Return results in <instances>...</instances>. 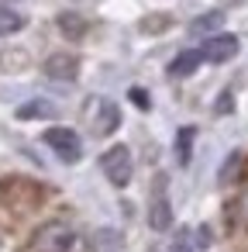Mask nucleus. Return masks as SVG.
<instances>
[{"label":"nucleus","mask_w":248,"mask_h":252,"mask_svg":"<svg viewBox=\"0 0 248 252\" xmlns=\"http://www.w3.org/2000/svg\"><path fill=\"white\" fill-rule=\"evenodd\" d=\"M220 25H224V14H220V11H210V14L196 18V21L190 25V32H193V35H203V32H217Z\"/></svg>","instance_id":"12"},{"label":"nucleus","mask_w":248,"mask_h":252,"mask_svg":"<svg viewBox=\"0 0 248 252\" xmlns=\"http://www.w3.org/2000/svg\"><path fill=\"white\" fill-rule=\"evenodd\" d=\"M100 169H104V176H107L114 187H128V183H131V173H135L131 149H128V145H110V149L100 156Z\"/></svg>","instance_id":"1"},{"label":"nucleus","mask_w":248,"mask_h":252,"mask_svg":"<svg viewBox=\"0 0 248 252\" xmlns=\"http://www.w3.org/2000/svg\"><path fill=\"white\" fill-rule=\"evenodd\" d=\"M231 111H234V94H231V90H224V94L217 97V104H214V114H220V118H224V114H231Z\"/></svg>","instance_id":"15"},{"label":"nucleus","mask_w":248,"mask_h":252,"mask_svg":"<svg viewBox=\"0 0 248 252\" xmlns=\"http://www.w3.org/2000/svg\"><path fill=\"white\" fill-rule=\"evenodd\" d=\"M238 169H241V152H231L227 159H224V166H220V183H231V180H238Z\"/></svg>","instance_id":"14"},{"label":"nucleus","mask_w":248,"mask_h":252,"mask_svg":"<svg viewBox=\"0 0 248 252\" xmlns=\"http://www.w3.org/2000/svg\"><path fill=\"white\" fill-rule=\"evenodd\" d=\"M128 97H131V100H135V107H141V111H148V107H152V97H148L141 87H131V94H128Z\"/></svg>","instance_id":"17"},{"label":"nucleus","mask_w":248,"mask_h":252,"mask_svg":"<svg viewBox=\"0 0 248 252\" xmlns=\"http://www.w3.org/2000/svg\"><path fill=\"white\" fill-rule=\"evenodd\" d=\"M200 63H203L200 49H186V52H179V56L169 63V76H190V73H196Z\"/></svg>","instance_id":"8"},{"label":"nucleus","mask_w":248,"mask_h":252,"mask_svg":"<svg viewBox=\"0 0 248 252\" xmlns=\"http://www.w3.org/2000/svg\"><path fill=\"white\" fill-rule=\"evenodd\" d=\"M172 252H190V245H186V231H183V238L172 245Z\"/></svg>","instance_id":"19"},{"label":"nucleus","mask_w":248,"mask_h":252,"mask_svg":"<svg viewBox=\"0 0 248 252\" xmlns=\"http://www.w3.org/2000/svg\"><path fill=\"white\" fill-rule=\"evenodd\" d=\"M42 142H45L49 149H55V156H59L62 162H80V159H83V142H80V135H76L73 128H49V131L42 135Z\"/></svg>","instance_id":"4"},{"label":"nucleus","mask_w":248,"mask_h":252,"mask_svg":"<svg viewBox=\"0 0 248 252\" xmlns=\"http://www.w3.org/2000/svg\"><path fill=\"white\" fill-rule=\"evenodd\" d=\"M148 224H152L155 231H165V228L172 224V204H169L165 193H162V176H159V193H155V200H152V207H148Z\"/></svg>","instance_id":"7"},{"label":"nucleus","mask_w":248,"mask_h":252,"mask_svg":"<svg viewBox=\"0 0 248 252\" xmlns=\"http://www.w3.org/2000/svg\"><path fill=\"white\" fill-rule=\"evenodd\" d=\"M25 28V14L11 11V7H0V38H7V35H18Z\"/></svg>","instance_id":"11"},{"label":"nucleus","mask_w":248,"mask_h":252,"mask_svg":"<svg viewBox=\"0 0 248 252\" xmlns=\"http://www.w3.org/2000/svg\"><path fill=\"white\" fill-rule=\"evenodd\" d=\"M18 118L21 121H31V118H55V104L52 100H28L18 107Z\"/></svg>","instance_id":"9"},{"label":"nucleus","mask_w":248,"mask_h":252,"mask_svg":"<svg viewBox=\"0 0 248 252\" xmlns=\"http://www.w3.org/2000/svg\"><path fill=\"white\" fill-rule=\"evenodd\" d=\"M45 76L49 80H62V83H73L80 76V59L73 52H55L45 59Z\"/></svg>","instance_id":"6"},{"label":"nucleus","mask_w":248,"mask_h":252,"mask_svg":"<svg viewBox=\"0 0 248 252\" xmlns=\"http://www.w3.org/2000/svg\"><path fill=\"white\" fill-rule=\"evenodd\" d=\"M238 49H241V42H238L234 35H214V38L203 42L200 56H203L207 63H227V59L238 56Z\"/></svg>","instance_id":"5"},{"label":"nucleus","mask_w":248,"mask_h":252,"mask_svg":"<svg viewBox=\"0 0 248 252\" xmlns=\"http://www.w3.org/2000/svg\"><path fill=\"white\" fill-rule=\"evenodd\" d=\"M59 28H62L66 35H73V38H80V35L86 32V21H83L80 14H73V11H66V14H59Z\"/></svg>","instance_id":"13"},{"label":"nucleus","mask_w":248,"mask_h":252,"mask_svg":"<svg viewBox=\"0 0 248 252\" xmlns=\"http://www.w3.org/2000/svg\"><path fill=\"white\" fill-rule=\"evenodd\" d=\"M86 114H90L93 135H100V138L114 135L117 125H121V107H117L114 100H107V97H93V100L86 104Z\"/></svg>","instance_id":"2"},{"label":"nucleus","mask_w":248,"mask_h":252,"mask_svg":"<svg viewBox=\"0 0 248 252\" xmlns=\"http://www.w3.org/2000/svg\"><path fill=\"white\" fill-rule=\"evenodd\" d=\"M234 218H238L241 228H248V193H241V197L234 200Z\"/></svg>","instance_id":"16"},{"label":"nucleus","mask_w":248,"mask_h":252,"mask_svg":"<svg viewBox=\"0 0 248 252\" xmlns=\"http://www.w3.org/2000/svg\"><path fill=\"white\" fill-rule=\"evenodd\" d=\"M196 245H200V249H207V245H210V231H207V228H200V231H196Z\"/></svg>","instance_id":"18"},{"label":"nucleus","mask_w":248,"mask_h":252,"mask_svg":"<svg viewBox=\"0 0 248 252\" xmlns=\"http://www.w3.org/2000/svg\"><path fill=\"white\" fill-rule=\"evenodd\" d=\"M76 245V231L66 221H49L38 235H35V249L38 252H69Z\"/></svg>","instance_id":"3"},{"label":"nucleus","mask_w":248,"mask_h":252,"mask_svg":"<svg viewBox=\"0 0 248 252\" xmlns=\"http://www.w3.org/2000/svg\"><path fill=\"white\" fill-rule=\"evenodd\" d=\"M193 138H196L193 125H186V128L176 131V159H179V166H190V145H193Z\"/></svg>","instance_id":"10"}]
</instances>
